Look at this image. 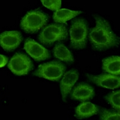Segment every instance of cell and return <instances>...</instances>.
Wrapping results in <instances>:
<instances>
[{
  "mask_svg": "<svg viewBox=\"0 0 120 120\" xmlns=\"http://www.w3.org/2000/svg\"><path fill=\"white\" fill-rule=\"evenodd\" d=\"M94 17L96 26L91 30L89 36L93 49L103 51L118 46L120 38L113 33L109 22L98 15H94Z\"/></svg>",
  "mask_w": 120,
  "mask_h": 120,
  "instance_id": "1",
  "label": "cell"
},
{
  "mask_svg": "<svg viewBox=\"0 0 120 120\" xmlns=\"http://www.w3.org/2000/svg\"><path fill=\"white\" fill-rule=\"evenodd\" d=\"M88 34V23L83 18L73 21L70 34L71 47L75 49H82L86 47Z\"/></svg>",
  "mask_w": 120,
  "mask_h": 120,
  "instance_id": "2",
  "label": "cell"
},
{
  "mask_svg": "<svg viewBox=\"0 0 120 120\" xmlns=\"http://www.w3.org/2000/svg\"><path fill=\"white\" fill-rule=\"evenodd\" d=\"M48 16L44 13L37 10L28 12L22 18L21 27L27 33H36L46 25Z\"/></svg>",
  "mask_w": 120,
  "mask_h": 120,
  "instance_id": "3",
  "label": "cell"
},
{
  "mask_svg": "<svg viewBox=\"0 0 120 120\" xmlns=\"http://www.w3.org/2000/svg\"><path fill=\"white\" fill-rule=\"evenodd\" d=\"M66 66L59 61H52L38 66L33 75L52 81H59L64 73Z\"/></svg>",
  "mask_w": 120,
  "mask_h": 120,
  "instance_id": "4",
  "label": "cell"
},
{
  "mask_svg": "<svg viewBox=\"0 0 120 120\" xmlns=\"http://www.w3.org/2000/svg\"><path fill=\"white\" fill-rule=\"evenodd\" d=\"M67 36V30L65 25L55 23L45 27L39 34L38 39L41 43L49 46L54 42L66 39Z\"/></svg>",
  "mask_w": 120,
  "mask_h": 120,
  "instance_id": "5",
  "label": "cell"
},
{
  "mask_svg": "<svg viewBox=\"0 0 120 120\" xmlns=\"http://www.w3.org/2000/svg\"><path fill=\"white\" fill-rule=\"evenodd\" d=\"M11 72L18 76L27 75L33 68V63L26 55L17 53L11 58L8 64Z\"/></svg>",
  "mask_w": 120,
  "mask_h": 120,
  "instance_id": "6",
  "label": "cell"
},
{
  "mask_svg": "<svg viewBox=\"0 0 120 120\" xmlns=\"http://www.w3.org/2000/svg\"><path fill=\"white\" fill-rule=\"evenodd\" d=\"M90 81L97 85L108 89H116L120 86V78L112 74L103 73L98 76L86 74Z\"/></svg>",
  "mask_w": 120,
  "mask_h": 120,
  "instance_id": "7",
  "label": "cell"
},
{
  "mask_svg": "<svg viewBox=\"0 0 120 120\" xmlns=\"http://www.w3.org/2000/svg\"><path fill=\"white\" fill-rule=\"evenodd\" d=\"M24 49L33 59L38 61L46 60L51 56L46 48L30 38H27L25 41Z\"/></svg>",
  "mask_w": 120,
  "mask_h": 120,
  "instance_id": "8",
  "label": "cell"
},
{
  "mask_svg": "<svg viewBox=\"0 0 120 120\" xmlns=\"http://www.w3.org/2000/svg\"><path fill=\"white\" fill-rule=\"evenodd\" d=\"M22 34L17 31H5L0 35V44L6 51H13L22 42Z\"/></svg>",
  "mask_w": 120,
  "mask_h": 120,
  "instance_id": "9",
  "label": "cell"
},
{
  "mask_svg": "<svg viewBox=\"0 0 120 120\" xmlns=\"http://www.w3.org/2000/svg\"><path fill=\"white\" fill-rule=\"evenodd\" d=\"M78 78L79 73L78 71L75 70H70L64 75V77L60 83L61 93L64 101H66V97L70 94L72 87L78 81Z\"/></svg>",
  "mask_w": 120,
  "mask_h": 120,
  "instance_id": "10",
  "label": "cell"
},
{
  "mask_svg": "<svg viewBox=\"0 0 120 120\" xmlns=\"http://www.w3.org/2000/svg\"><path fill=\"white\" fill-rule=\"evenodd\" d=\"M94 90L91 85L85 83H79L75 86L71 93V99L85 101L94 97Z\"/></svg>",
  "mask_w": 120,
  "mask_h": 120,
  "instance_id": "11",
  "label": "cell"
},
{
  "mask_svg": "<svg viewBox=\"0 0 120 120\" xmlns=\"http://www.w3.org/2000/svg\"><path fill=\"white\" fill-rule=\"evenodd\" d=\"M99 108L91 102H85L79 105L76 109V116L78 119L87 118L98 113Z\"/></svg>",
  "mask_w": 120,
  "mask_h": 120,
  "instance_id": "12",
  "label": "cell"
},
{
  "mask_svg": "<svg viewBox=\"0 0 120 120\" xmlns=\"http://www.w3.org/2000/svg\"><path fill=\"white\" fill-rule=\"evenodd\" d=\"M102 68L103 71L109 74L118 76L120 75V58L112 56L103 60Z\"/></svg>",
  "mask_w": 120,
  "mask_h": 120,
  "instance_id": "13",
  "label": "cell"
},
{
  "mask_svg": "<svg viewBox=\"0 0 120 120\" xmlns=\"http://www.w3.org/2000/svg\"><path fill=\"white\" fill-rule=\"evenodd\" d=\"M53 55L56 58L66 63H71L74 58L71 52L63 44H57L53 49Z\"/></svg>",
  "mask_w": 120,
  "mask_h": 120,
  "instance_id": "14",
  "label": "cell"
},
{
  "mask_svg": "<svg viewBox=\"0 0 120 120\" xmlns=\"http://www.w3.org/2000/svg\"><path fill=\"white\" fill-rule=\"evenodd\" d=\"M81 11H73L68 9H60L53 15V20L56 23H66L67 21L81 13Z\"/></svg>",
  "mask_w": 120,
  "mask_h": 120,
  "instance_id": "15",
  "label": "cell"
},
{
  "mask_svg": "<svg viewBox=\"0 0 120 120\" xmlns=\"http://www.w3.org/2000/svg\"><path fill=\"white\" fill-rule=\"evenodd\" d=\"M120 91L112 92L105 97V99L112 106V108L116 112H120Z\"/></svg>",
  "mask_w": 120,
  "mask_h": 120,
  "instance_id": "16",
  "label": "cell"
},
{
  "mask_svg": "<svg viewBox=\"0 0 120 120\" xmlns=\"http://www.w3.org/2000/svg\"><path fill=\"white\" fill-rule=\"evenodd\" d=\"M100 114V120H119L120 119V112L109 111L105 108H101Z\"/></svg>",
  "mask_w": 120,
  "mask_h": 120,
  "instance_id": "17",
  "label": "cell"
},
{
  "mask_svg": "<svg viewBox=\"0 0 120 120\" xmlns=\"http://www.w3.org/2000/svg\"><path fill=\"white\" fill-rule=\"evenodd\" d=\"M41 2L45 7L53 11H58L61 6V0H41Z\"/></svg>",
  "mask_w": 120,
  "mask_h": 120,
  "instance_id": "18",
  "label": "cell"
},
{
  "mask_svg": "<svg viewBox=\"0 0 120 120\" xmlns=\"http://www.w3.org/2000/svg\"><path fill=\"white\" fill-rule=\"evenodd\" d=\"M8 61V58L3 55H0V67H3L7 64Z\"/></svg>",
  "mask_w": 120,
  "mask_h": 120,
  "instance_id": "19",
  "label": "cell"
}]
</instances>
